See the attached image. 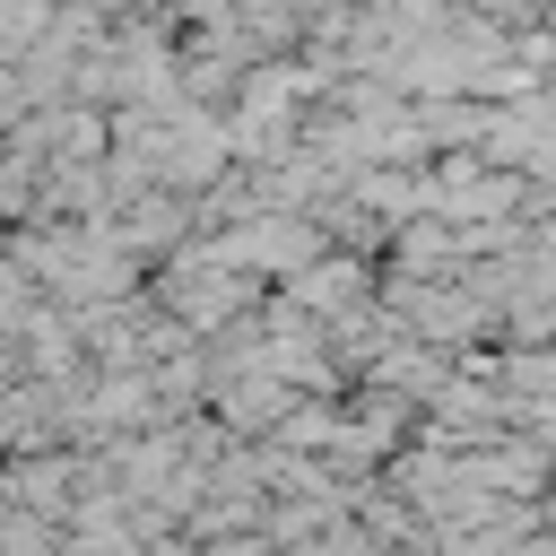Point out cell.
I'll list each match as a JSON object with an SVG mask.
<instances>
[{
	"label": "cell",
	"instance_id": "6da1fadb",
	"mask_svg": "<svg viewBox=\"0 0 556 556\" xmlns=\"http://www.w3.org/2000/svg\"><path fill=\"white\" fill-rule=\"evenodd\" d=\"M243 304H252V269H235L226 252H208V261H191V269L165 278V313H174L182 330H217V321H235Z\"/></svg>",
	"mask_w": 556,
	"mask_h": 556
},
{
	"label": "cell",
	"instance_id": "7a4b0ae2",
	"mask_svg": "<svg viewBox=\"0 0 556 556\" xmlns=\"http://www.w3.org/2000/svg\"><path fill=\"white\" fill-rule=\"evenodd\" d=\"M26 313H35V278H26L17 261H0V348L17 339V321H26Z\"/></svg>",
	"mask_w": 556,
	"mask_h": 556
}]
</instances>
